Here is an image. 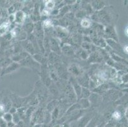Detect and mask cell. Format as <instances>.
<instances>
[{
    "instance_id": "obj_3",
    "label": "cell",
    "mask_w": 128,
    "mask_h": 127,
    "mask_svg": "<svg viewBox=\"0 0 128 127\" xmlns=\"http://www.w3.org/2000/svg\"><path fill=\"white\" fill-rule=\"evenodd\" d=\"M0 127H8L7 122L3 118H0Z\"/></svg>"
},
{
    "instance_id": "obj_4",
    "label": "cell",
    "mask_w": 128,
    "mask_h": 127,
    "mask_svg": "<svg viewBox=\"0 0 128 127\" xmlns=\"http://www.w3.org/2000/svg\"><path fill=\"white\" fill-rule=\"evenodd\" d=\"M89 24H90V23H89V20H86V19H84L82 20V25L83 27H88L89 25Z\"/></svg>"
},
{
    "instance_id": "obj_2",
    "label": "cell",
    "mask_w": 128,
    "mask_h": 127,
    "mask_svg": "<svg viewBox=\"0 0 128 127\" xmlns=\"http://www.w3.org/2000/svg\"><path fill=\"white\" fill-rule=\"evenodd\" d=\"M3 118L4 119V120L6 122H10L12 121V120H13V118L12 116V115L10 114H5L4 116H3Z\"/></svg>"
},
{
    "instance_id": "obj_6",
    "label": "cell",
    "mask_w": 128,
    "mask_h": 127,
    "mask_svg": "<svg viewBox=\"0 0 128 127\" xmlns=\"http://www.w3.org/2000/svg\"><path fill=\"white\" fill-rule=\"evenodd\" d=\"M46 7L48 8H52V7L54 6V2L53 1H48V3H46Z\"/></svg>"
},
{
    "instance_id": "obj_8",
    "label": "cell",
    "mask_w": 128,
    "mask_h": 127,
    "mask_svg": "<svg viewBox=\"0 0 128 127\" xmlns=\"http://www.w3.org/2000/svg\"><path fill=\"white\" fill-rule=\"evenodd\" d=\"M124 50L126 53H128V46H126L125 48H124Z\"/></svg>"
},
{
    "instance_id": "obj_1",
    "label": "cell",
    "mask_w": 128,
    "mask_h": 127,
    "mask_svg": "<svg viewBox=\"0 0 128 127\" xmlns=\"http://www.w3.org/2000/svg\"><path fill=\"white\" fill-rule=\"evenodd\" d=\"M9 24L8 22H4L0 25V34H3L7 31L8 28Z\"/></svg>"
},
{
    "instance_id": "obj_5",
    "label": "cell",
    "mask_w": 128,
    "mask_h": 127,
    "mask_svg": "<svg viewBox=\"0 0 128 127\" xmlns=\"http://www.w3.org/2000/svg\"><path fill=\"white\" fill-rule=\"evenodd\" d=\"M113 116H114V117L115 118L117 119V120H118V119H120L121 117L120 114V113H118V112H115Z\"/></svg>"
},
{
    "instance_id": "obj_7",
    "label": "cell",
    "mask_w": 128,
    "mask_h": 127,
    "mask_svg": "<svg viewBox=\"0 0 128 127\" xmlns=\"http://www.w3.org/2000/svg\"><path fill=\"white\" fill-rule=\"evenodd\" d=\"M125 32H126V34L127 36H128V26L127 27L126 29L125 30Z\"/></svg>"
}]
</instances>
